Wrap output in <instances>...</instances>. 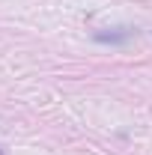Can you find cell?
Segmentation results:
<instances>
[{"mask_svg":"<svg viewBox=\"0 0 152 155\" xmlns=\"http://www.w3.org/2000/svg\"><path fill=\"white\" fill-rule=\"evenodd\" d=\"M0 155H3V149H0Z\"/></svg>","mask_w":152,"mask_h":155,"instance_id":"7a4b0ae2","label":"cell"},{"mask_svg":"<svg viewBox=\"0 0 152 155\" xmlns=\"http://www.w3.org/2000/svg\"><path fill=\"white\" fill-rule=\"evenodd\" d=\"M134 36L131 27H116V30H95L93 39L95 42H104V45H122V42H128Z\"/></svg>","mask_w":152,"mask_h":155,"instance_id":"6da1fadb","label":"cell"}]
</instances>
